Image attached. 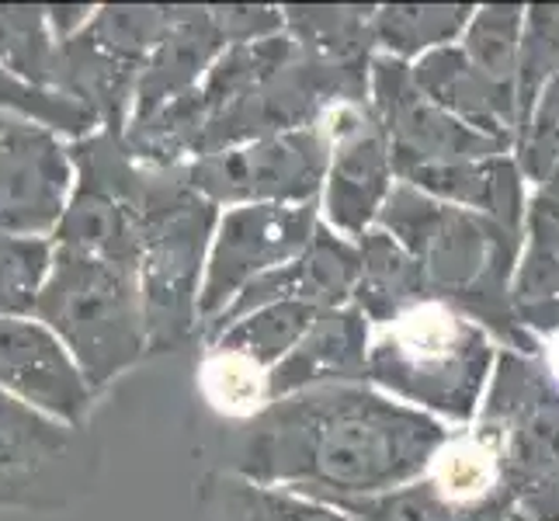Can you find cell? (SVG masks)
<instances>
[{"instance_id":"1","label":"cell","mask_w":559,"mask_h":521,"mask_svg":"<svg viewBox=\"0 0 559 521\" xmlns=\"http://www.w3.org/2000/svg\"><path fill=\"white\" fill-rule=\"evenodd\" d=\"M449 431L372 382L313 386L250 421L237 473L326 505L365 500L417 484Z\"/></svg>"},{"instance_id":"2","label":"cell","mask_w":559,"mask_h":521,"mask_svg":"<svg viewBox=\"0 0 559 521\" xmlns=\"http://www.w3.org/2000/svg\"><path fill=\"white\" fill-rule=\"evenodd\" d=\"M376 226L411 250L431 299L466 313L504 352L535 358V338L518 320L511 296L525 234L479 212L424 196L407 181H396Z\"/></svg>"},{"instance_id":"3","label":"cell","mask_w":559,"mask_h":521,"mask_svg":"<svg viewBox=\"0 0 559 521\" xmlns=\"http://www.w3.org/2000/svg\"><path fill=\"white\" fill-rule=\"evenodd\" d=\"M497 341L441 299H420L372 331L365 382L449 428L479 417L497 369Z\"/></svg>"},{"instance_id":"4","label":"cell","mask_w":559,"mask_h":521,"mask_svg":"<svg viewBox=\"0 0 559 521\" xmlns=\"http://www.w3.org/2000/svg\"><path fill=\"white\" fill-rule=\"evenodd\" d=\"M35 317L67 344L94 393L150 352L140 268L56 247Z\"/></svg>"},{"instance_id":"5","label":"cell","mask_w":559,"mask_h":521,"mask_svg":"<svg viewBox=\"0 0 559 521\" xmlns=\"http://www.w3.org/2000/svg\"><path fill=\"white\" fill-rule=\"evenodd\" d=\"M219 212L185 181L181 167H146L140 288L150 352H170L199 334V296Z\"/></svg>"},{"instance_id":"6","label":"cell","mask_w":559,"mask_h":521,"mask_svg":"<svg viewBox=\"0 0 559 521\" xmlns=\"http://www.w3.org/2000/svg\"><path fill=\"white\" fill-rule=\"evenodd\" d=\"M479 417L500 435L511 505L528 521H559V390L543 365L500 352Z\"/></svg>"},{"instance_id":"7","label":"cell","mask_w":559,"mask_h":521,"mask_svg":"<svg viewBox=\"0 0 559 521\" xmlns=\"http://www.w3.org/2000/svg\"><path fill=\"white\" fill-rule=\"evenodd\" d=\"M73 196L56 226L52 244L111 264L140 268L146 167L132 157L119 132H94L70 143Z\"/></svg>"},{"instance_id":"8","label":"cell","mask_w":559,"mask_h":521,"mask_svg":"<svg viewBox=\"0 0 559 521\" xmlns=\"http://www.w3.org/2000/svg\"><path fill=\"white\" fill-rule=\"evenodd\" d=\"M185 181L219 209L237 205H320L326 178V137L320 126L278 132L181 167Z\"/></svg>"},{"instance_id":"9","label":"cell","mask_w":559,"mask_h":521,"mask_svg":"<svg viewBox=\"0 0 559 521\" xmlns=\"http://www.w3.org/2000/svg\"><path fill=\"white\" fill-rule=\"evenodd\" d=\"M320 226V205H237L223 209L209 247L199 296V334H205L243 288L296 261Z\"/></svg>"},{"instance_id":"10","label":"cell","mask_w":559,"mask_h":521,"mask_svg":"<svg viewBox=\"0 0 559 521\" xmlns=\"http://www.w3.org/2000/svg\"><path fill=\"white\" fill-rule=\"evenodd\" d=\"M317 126L326 137L320 220L334 234L358 240L379 223V212L400 181L390 140H385L372 102H344L326 108Z\"/></svg>"},{"instance_id":"11","label":"cell","mask_w":559,"mask_h":521,"mask_svg":"<svg viewBox=\"0 0 559 521\" xmlns=\"http://www.w3.org/2000/svg\"><path fill=\"white\" fill-rule=\"evenodd\" d=\"M369 102L379 115L385 140H390L400 181L428 167H449L511 153L508 146L484 137V132L462 126L445 108H438L414 84L411 63L390 60V56H376L372 60Z\"/></svg>"},{"instance_id":"12","label":"cell","mask_w":559,"mask_h":521,"mask_svg":"<svg viewBox=\"0 0 559 521\" xmlns=\"http://www.w3.org/2000/svg\"><path fill=\"white\" fill-rule=\"evenodd\" d=\"M73 181V153L60 132L8 119L0 129V234L52 240Z\"/></svg>"},{"instance_id":"13","label":"cell","mask_w":559,"mask_h":521,"mask_svg":"<svg viewBox=\"0 0 559 521\" xmlns=\"http://www.w3.org/2000/svg\"><path fill=\"white\" fill-rule=\"evenodd\" d=\"M0 393L81 428L94 386L38 317H0Z\"/></svg>"},{"instance_id":"14","label":"cell","mask_w":559,"mask_h":521,"mask_svg":"<svg viewBox=\"0 0 559 521\" xmlns=\"http://www.w3.org/2000/svg\"><path fill=\"white\" fill-rule=\"evenodd\" d=\"M358 272H361L358 240L334 234V229L320 220L310 247H306L296 261H288L275 268V272L250 282L237 296V303L229 306L202 338L212 344L234 320L261 310V306H275V303H306V306H313V310L348 306L355 299Z\"/></svg>"},{"instance_id":"15","label":"cell","mask_w":559,"mask_h":521,"mask_svg":"<svg viewBox=\"0 0 559 521\" xmlns=\"http://www.w3.org/2000/svg\"><path fill=\"white\" fill-rule=\"evenodd\" d=\"M73 424L0 393V508L60 505V476L73 455Z\"/></svg>"},{"instance_id":"16","label":"cell","mask_w":559,"mask_h":521,"mask_svg":"<svg viewBox=\"0 0 559 521\" xmlns=\"http://www.w3.org/2000/svg\"><path fill=\"white\" fill-rule=\"evenodd\" d=\"M372 331L376 327L355 303L320 310L288 358L272 369V403L313 390V386L365 382Z\"/></svg>"},{"instance_id":"17","label":"cell","mask_w":559,"mask_h":521,"mask_svg":"<svg viewBox=\"0 0 559 521\" xmlns=\"http://www.w3.org/2000/svg\"><path fill=\"white\" fill-rule=\"evenodd\" d=\"M414 84L428 94V98L445 108L462 126H469L484 137L497 140L514 153L518 143V91L490 81L487 73H479L466 52L455 46L435 49L411 63Z\"/></svg>"},{"instance_id":"18","label":"cell","mask_w":559,"mask_h":521,"mask_svg":"<svg viewBox=\"0 0 559 521\" xmlns=\"http://www.w3.org/2000/svg\"><path fill=\"white\" fill-rule=\"evenodd\" d=\"M226 49L209 8H170V28L140 70L129 126L146 122L170 102L195 91ZM126 126V129H129Z\"/></svg>"},{"instance_id":"19","label":"cell","mask_w":559,"mask_h":521,"mask_svg":"<svg viewBox=\"0 0 559 521\" xmlns=\"http://www.w3.org/2000/svg\"><path fill=\"white\" fill-rule=\"evenodd\" d=\"M403 181L424 191V196L479 212V216H490L497 223H504L508 229L525 234L532 199L525 191V174L518 167L514 153H497V157L449 164V167H428Z\"/></svg>"},{"instance_id":"20","label":"cell","mask_w":559,"mask_h":521,"mask_svg":"<svg viewBox=\"0 0 559 521\" xmlns=\"http://www.w3.org/2000/svg\"><path fill=\"white\" fill-rule=\"evenodd\" d=\"M424 479L452 505L490 508L504 505V459H500V435L490 421L476 417L466 428H452L441 441Z\"/></svg>"},{"instance_id":"21","label":"cell","mask_w":559,"mask_h":521,"mask_svg":"<svg viewBox=\"0 0 559 521\" xmlns=\"http://www.w3.org/2000/svg\"><path fill=\"white\" fill-rule=\"evenodd\" d=\"M358 254H361V272L352 303L369 317L372 327H385L403 310L417 306L420 299H431L420 264L385 229L372 226L369 234L358 237Z\"/></svg>"},{"instance_id":"22","label":"cell","mask_w":559,"mask_h":521,"mask_svg":"<svg viewBox=\"0 0 559 521\" xmlns=\"http://www.w3.org/2000/svg\"><path fill=\"white\" fill-rule=\"evenodd\" d=\"M282 17H285V35L293 38L302 56H313V60H323V63H372L376 60V43H372L376 8L288 4L282 8Z\"/></svg>"},{"instance_id":"23","label":"cell","mask_w":559,"mask_h":521,"mask_svg":"<svg viewBox=\"0 0 559 521\" xmlns=\"http://www.w3.org/2000/svg\"><path fill=\"white\" fill-rule=\"evenodd\" d=\"M473 4H385L376 8L372 43L376 56H390L400 63H417L435 49L455 46L469 28Z\"/></svg>"},{"instance_id":"24","label":"cell","mask_w":559,"mask_h":521,"mask_svg":"<svg viewBox=\"0 0 559 521\" xmlns=\"http://www.w3.org/2000/svg\"><path fill=\"white\" fill-rule=\"evenodd\" d=\"M334 508H341L352 521H528L511 500L490 505V508L452 505V500L441 497L424 476L411 487L365 497V500H341Z\"/></svg>"},{"instance_id":"25","label":"cell","mask_w":559,"mask_h":521,"mask_svg":"<svg viewBox=\"0 0 559 521\" xmlns=\"http://www.w3.org/2000/svg\"><path fill=\"white\" fill-rule=\"evenodd\" d=\"M320 310L306 303H275V306H261V310L247 313L234 320L226 331L212 341L226 352L247 355L250 362H258L261 369L272 372L278 362L288 358V352L302 341V334L310 331V323L317 320Z\"/></svg>"},{"instance_id":"26","label":"cell","mask_w":559,"mask_h":521,"mask_svg":"<svg viewBox=\"0 0 559 521\" xmlns=\"http://www.w3.org/2000/svg\"><path fill=\"white\" fill-rule=\"evenodd\" d=\"M199 390L209 407L223 417L254 421L258 414L272 407V372L261 369L247 355L226 352V347L216 344L202 358Z\"/></svg>"},{"instance_id":"27","label":"cell","mask_w":559,"mask_h":521,"mask_svg":"<svg viewBox=\"0 0 559 521\" xmlns=\"http://www.w3.org/2000/svg\"><path fill=\"white\" fill-rule=\"evenodd\" d=\"M522 32H525L522 4H487V8H476L469 28L459 38V49L466 52V60L479 73H487L490 81L518 91Z\"/></svg>"},{"instance_id":"28","label":"cell","mask_w":559,"mask_h":521,"mask_svg":"<svg viewBox=\"0 0 559 521\" xmlns=\"http://www.w3.org/2000/svg\"><path fill=\"white\" fill-rule=\"evenodd\" d=\"M514 310L559 299V202L532 196L525 220V250L514 275Z\"/></svg>"},{"instance_id":"29","label":"cell","mask_w":559,"mask_h":521,"mask_svg":"<svg viewBox=\"0 0 559 521\" xmlns=\"http://www.w3.org/2000/svg\"><path fill=\"white\" fill-rule=\"evenodd\" d=\"M0 115L52 129L60 137H70L73 143L102 132V122L94 119V111H87L81 102H73L70 94L25 81L22 73H14L8 67H0Z\"/></svg>"},{"instance_id":"30","label":"cell","mask_w":559,"mask_h":521,"mask_svg":"<svg viewBox=\"0 0 559 521\" xmlns=\"http://www.w3.org/2000/svg\"><path fill=\"white\" fill-rule=\"evenodd\" d=\"M170 28V8H98L81 32L119 63L143 70Z\"/></svg>"},{"instance_id":"31","label":"cell","mask_w":559,"mask_h":521,"mask_svg":"<svg viewBox=\"0 0 559 521\" xmlns=\"http://www.w3.org/2000/svg\"><path fill=\"white\" fill-rule=\"evenodd\" d=\"M52 258L56 244L46 237L0 234V317H35Z\"/></svg>"},{"instance_id":"32","label":"cell","mask_w":559,"mask_h":521,"mask_svg":"<svg viewBox=\"0 0 559 521\" xmlns=\"http://www.w3.org/2000/svg\"><path fill=\"white\" fill-rule=\"evenodd\" d=\"M559 73V8L532 4L525 8L522 63H518V132L528 122L538 94Z\"/></svg>"},{"instance_id":"33","label":"cell","mask_w":559,"mask_h":521,"mask_svg":"<svg viewBox=\"0 0 559 521\" xmlns=\"http://www.w3.org/2000/svg\"><path fill=\"white\" fill-rule=\"evenodd\" d=\"M56 38L43 8H0V67L49 87ZM56 91V87H52Z\"/></svg>"},{"instance_id":"34","label":"cell","mask_w":559,"mask_h":521,"mask_svg":"<svg viewBox=\"0 0 559 521\" xmlns=\"http://www.w3.org/2000/svg\"><path fill=\"white\" fill-rule=\"evenodd\" d=\"M237 500H240V521H352L341 508L326 505V500L282 490V487L243 484L237 490Z\"/></svg>"},{"instance_id":"35","label":"cell","mask_w":559,"mask_h":521,"mask_svg":"<svg viewBox=\"0 0 559 521\" xmlns=\"http://www.w3.org/2000/svg\"><path fill=\"white\" fill-rule=\"evenodd\" d=\"M226 46L264 43L285 32L282 8H209Z\"/></svg>"},{"instance_id":"36","label":"cell","mask_w":559,"mask_h":521,"mask_svg":"<svg viewBox=\"0 0 559 521\" xmlns=\"http://www.w3.org/2000/svg\"><path fill=\"white\" fill-rule=\"evenodd\" d=\"M535 196H543V199H549V202H559V161H556V167H552V174L535 188Z\"/></svg>"},{"instance_id":"37","label":"cell","mask_w":559,"mask_h":521,"mask_svg":"<svg viewBox=\"0 0 559 521\" xmlns=\"http://www.w3.org/2000/svg\"><path fill=\"white\" fill-rule=\"evenodd\" d=\"M8 126V115H0V129H4Z\"/></svg>"}]
</instances>
